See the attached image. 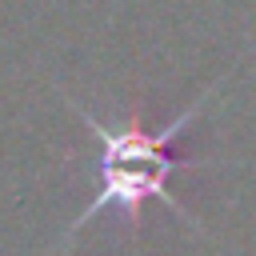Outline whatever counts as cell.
<instances>
[{
	"mask_svg": "<svg viewBox=\"0 0 256 256\" xmlns=\"http://www.w3.org/2000/svg\"><path fill=\"white\" fill-rule=\"evenodd\" d=\"M216 88H220V80H216L212 88H204V92H200L172 124H164V128H148L144 116H140V108L128 112V120H120V124H104V120L92 116L84 104H76L72 96H64V104H72V112L80 116V124L88 128V136H92V144H96V176H100V188L92 192L88 208L64 228V240H60L52 252H60V248H64L84 224H92L100 212H120V220H124L132 232H140V224H144V204H152V200L168 204L180 220H188L192 228H200L196 216L172 196L168 176L180 172V168H200L196 156L172 152V144H176L180 132L200 116V108L216 96Z\"/></svg>",
	"mask_w": 256,
	"mask_h": 256,
	"instance_id": "1",
	"label": "cell"
}]
</instances>
